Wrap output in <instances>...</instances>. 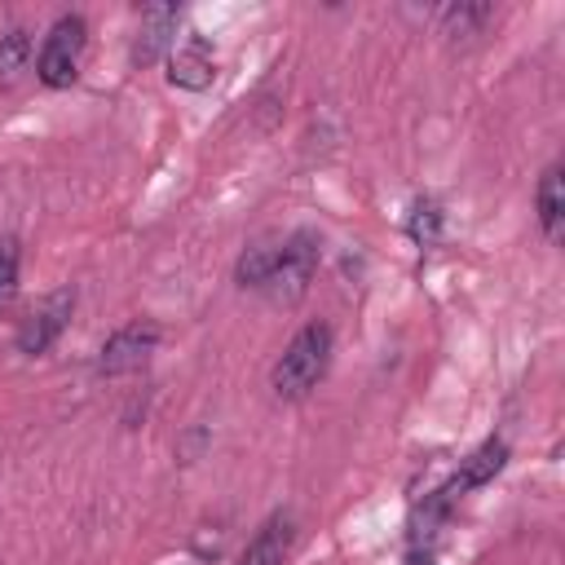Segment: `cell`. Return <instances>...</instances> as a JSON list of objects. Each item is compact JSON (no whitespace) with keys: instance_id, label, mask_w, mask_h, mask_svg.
Masks as SVG:
<instances>
[{"instance_id":"obj_1","label":"cell","mask_w":565,"mask_h":565,"mask_svg":"<svg viewBox=\"0 0 565 565\" xmlns=\"http://www.w3.org/2000/svg\"><path fill=\"white\" fill-rule=\"evenodd\" d=\"M331 349H335L331 327H327V322H305V327L287 340L282 358H278L274 371H269L274 397H282V402L309 397V393L318 388V380L327 375V366H331Z\"/></svg>"},{"instance_id":"obj_14","label":"cell","mask_w":565,"mask_h":565,"mask_svg":"<svg viewBox=\"0 0 565 565\" xmlns=\"http://www.w3.org/2000/svg\"><path fill=\"white\" fill-rule=\"evenodd\" d=\"M31 62V31L22 26H9L0 35V84H13Z\"/></svg>"},{"instance_id":"obj_9","label":"cell","mask_w":565,"mask_h":565,"mask_svg":"<svg viewBox=\"0 0 565 565\" xmlns=\"http://www.w3.org/2000/svg\"><path fill=\"white\" fill-rule=\"evenodd\" d=\"M503 463H508V441H503V437H486L468 459H459V468H455L446 494H463V490H477V486L494 481V477L503 472Z\"/></svg>"},{"instance_id":"obj_8","label":"cell","mask_w":565,"mask_h":565,"mask_svg":"<svg viewBox=\"0 0 565 565\" xmlns=\"http://www.w3.org/2000/svg\"><path fill=\"white\" fill-rule=\"evenodd\" d=\"M296 543V521L291 512H274L260 521V530L247 539V547L238 552V565H287Z\"/></svg>"},{"instance_id":"obj_6","label":"cell","mask_w":565,"mask_h":565,"mask_svg":"<svg viewBox=\"0 0 565 565\" xmlns=\"http://www.w3.org/2000/svg\"><path fill=\"white\" fill-rule=\"evenodd\" d=\"M177 22H181V9H177V4H168V0L146 4L141 18H137V35H132L128 62H132L137 71H141V66H154V62L168 53V44H172Z\"/></svg>"},{"instance_id":"obj_15","label":"cell","mask_w":565,"mask_h":565,"mask_svg":"<svg viewBox=\"0 0 565 565\" xmlns=\"http://www.w3.org/2000/svg\"><path fill=\"white\" fill-rule=\"evenodd\" d=\"M18 269H22V243L13 234H0V305L18 291Z\"/></svg>"},{"instance_id":"obj_16","label":"cell","mask_w":565,"mask_h":565,"mask_svg":"<svg viewBox=\"0 0 565 565\" xmlns=\"http://www.w3.org/2000/svg\"><path fill=\"white\" fill-rule=\"evenodd\" d=\"M406 565H437V556H433V547H428V543H411Z\"/></svg>"},{"instance_id":"obj_2","label":"cell","mask_w":565,"mask_h":565,"mask_svg":"<svg viewBox=\"0 0 565 565\" xmlns=\"http://www.w3.org/2000/svg\"><path fill=\"white\" fill-rule=\"evenodd\" d=\"M318 260H322V234L300 225L291 230L282 243H278V256H274V269H269V282H265V296L274 305H296L313 274H318Z\"/></svg>"},{"instance_id":"obj_3","label":"cell","mask_w":565,"mask_h":565,"mask_svg":"<svg viewBox=\"0 0 565 565\" xmlns=\"http://www.w3.org/2000/svg\"><path fill=\"white\" fill-rule=\"evenodd\" d=\"M84 44H88V22L79 13H62L44 44H40V57H35V79L44 88H71L75 75H79V57H84Z\"/></svg>"},{"instance_id":"obj_4","label":"cell","mask_w":565,"mask_h":565,"mask_svg":"<svg viewBox=\"0 0 565 565\" xmlns=\"http://www.w3.org/2000/svg\"><path fill=\"white\" fill-rule=\"evenodd\" d=\"M159 349V327L137 318V322H124L119 331L106 335V344L97 349V375L102 380H119V375H132L150 362V353Z\"/></svg>"},{"instance_id":"obj_13","label":"cell","mask_w":565,"mask_h":565,"mask_svg":"<svg viewBox=\"0 0 565 565\" xmlns=\"http://www.w3.org/2000/svg\"><path fill=\"white\" fill-rule=\"evenodd\" d=\"M441 225H446V212L437 199H415L411 212H406V234L415 247H433L441 238Z\"/></svg>"},{"instance_id":"obj_7","label":"cell","mask_w":565,"mask_h":565,"mask_svg":"<svg viewBox=\"0 0 565 565\" xmlns=\"http://www.w3.org/2000/svg\"><path fill=\"white\" fill-rule=\"evenodd\" d=\"M216 79V53L203 35H185L168 57V84L181 93H203Z\"/></svg>"},{"instance_id":"obj_11","label":"cell","mask_w":565,"mask_h":565,"mask_svg":"<svg viewBox=\"0 0 565 565\" xmlns=\"http://www.w3.org/2000/svg\"><path fill=\"white\" fill-rule=\"evenodd\" d=\"M494 18V4H472V0H459V4H446L437 9V31L455 44V40H472L481 35V26Z\"/></svg>"},{"instance_id":"obj_5","label":"cell","mask_w":565,"mask_h":565,"mask_svg":"<svg viewBox=\"0 0 565 565\" xmlns=\"http://www.w3.org/2000/svg\"><path fill=\"white\" fill-rule=\"evenodd\" d=\"M71 313H75V287L49 291V296L22 318V327H18V335H13L18 353H26V358L49 353V349L57 344V335L71 327Z\"/></svg>"},{"instance_id":"obj_12","label":"cell","mask_w":565,"mask_h":565,"mask_svg":"<svg viewBox=\"0 0 565 565\" xmlns=\"http://www.w3.org/2000/svg\"><path fill=\"white\" fill-rule=\"evenodd\" d=\"M274 256H278V243H274V238H256V243L243 247V256L234 260V282H238L243 291H265L269 269H274Z\"/></svg>"},{"instance_id":"obj_10","label":"cell","mask_w":565,"mask_h":565,"mask_svg":"<svg viewBox=\"0 0 565 565\" xmlns=\"http://www.w3.org/2000/svg\"><path fill=\"white\" fill-rule=\"evenodd\" d=\"M561 172H565L561 163H547L534 190V212H539V230L547 243H556L565 230V177Z\"/></svg>"}]
</instances>
